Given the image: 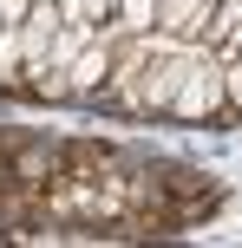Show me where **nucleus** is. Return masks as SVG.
I'll return each mask as SVG.
<instances>
[{
    "label": "nucleus",
    "instance_id": "5",
    "mask_svg": "<svg viewBox=\"0 0 242 248\" xmlns=\"http://www.w3.org/2000/svg\"><path fill=\"white\" fill-rule=\"evenodd\" d=\"M118 33H157V0H112Z\"/></svg>",
    "mask_w": 242,
    "mask_h": 248
},
{
    "label": "nucleus",
    "instance_id": "4",
    "mask_svg": "<svg viewBox=\"0 0 242 248\" xmlns=\"http://www.w3.org/2000/svg\"><path fill=\"white\" fill-rule=\"evenodd\" d=\"M20 26H0V92H26V72H20Z\"/></svg>",
    "mask_w": 242,
    "mask_h": 248
},
{
    "label": "nucleus",
    "instance_id": "3",
    "mask_svg": "<svg viewBox=\"0 0 242 248\" xmlns=\"http://www.w3.org/2000/svg\"><path fill=\"white\" fill-rule=\"evenodd\" d=\"M210 7H216V0H157V33H164V39H183V46H196V39H203ZM196 52H203V46H196Z\"/></svg>",
    "mask_w": 242,
    "mask_h": 248
},
{
    "label": "nucleus",
    "instance_id": "6",
    "mask_svg": "<svg viewBox=\"0 0 242 248\" xmlns=\"http://www.w3.org/2000/svg\"><path fill=\"white\" fill-rule=\"evenodd\" d=\"M223 111H229V118H242V59H229V65H223Z\"/></svg>",
    "mask_w": 242,
    "mask_h": 248
},
{
    "label": "nucleus",
    "instance_id": "7",
    "mask_svg": "<svg viewBox=\"0 0 242 248\" xmlns=\"http://www.w3.org/2000/svg\"><path fill=\"white\" fill-rule=\"evenodd\" d=\"M26 13H33V0H0V26H20Z\"/></svg>",
    "mask_w": 242,
    "mask_h": 248
},
{
    "label": "nucleus",
    "instance_id": "1",
    "mask_svg": "<svg viewBox=\"0 0 242 248\" xmlns=\"http://www.w3.org/2000/svg\"><path fill=\"white\" fill-rule=\"evenodd\" d=\"M170 118H190V124H216L223 118V65L210 52H196L177 78V98H170Z\"/></svg>",
    "mask_w": 242,
    "mask_h": 248
},
{
    "label": "nucleus",
    "instance_id": "2",
    "mask_svg": "<svg viewBox=\"0 0 242 248\" xmlns=\"http://www.w3.org/2000/svg\"><path fill=\"white\" fill-rule=\"evenodd\" d=\"M118 39H125V33L105 20V26H98V39H92V46L72 59V72H65V78H72V105H98V98H105V78H112Z\"/></svg>",
    "mask_w": 242,
    "mask_h": 248
}]
</instances>
